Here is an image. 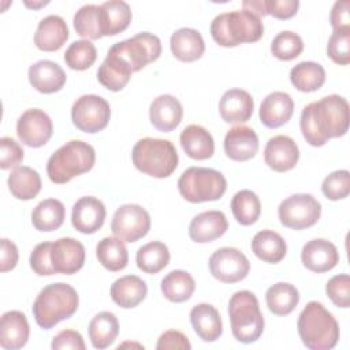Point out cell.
Wrapping results in <instances>:
<instances>
[{"label": "cell", "mask_w": 350, "mask_h": 350, "mask_svg": "<svg viewBox=\"0 0 350 350\" xmlns=\"http://www.w3.org/2000/svg\"><path fill=\"white\" fill-rule=\"evenodd\" d=\"M304 138L312 146H323L331 138L349 130V103L339 94H329L304 107L299 119Z\"/></svg>", "instance_id": "1"}, {"label": "cell", "mask_w": 350, "mask_h": 350, "mask_svg": "<svg viewBox=\"0 0 350 350\" xmlns=\"http://www.w3.org/2000/svg\"><path fill=\"white\" fill-rule=\"evenodd\" d=\"M79 297L77 290L63 282L45 286L34 299L33 316L37 325L51 329L60 321L70 319L78 309Z\"/></svg>", "instance_id": "2"}, {"label": "cell", "mask_w": 350, "mask_h": 350, "mask_svg": "<svg viewBox=\"0 0 350 350\" xmlns=\"http://www.w3.org/2000/svg\"><path fill=\"white\" fill-rule=\"evenodd\" d=\"M298 335L310 350H329L339 340V324L321 302L310 301L305 305L297 321Z\"/></svg>", "instance_id": "3"}, {"label": "cell", "mask_w": 350, "mask_h": 350, "mask_svg": "<svg viewBox=\"0 0 350 350\" xmlns=\"http://www.w3.org/2000/svg\"><path fill=\"white\" fill-rule=\"evenodd\" d=\"M264 34L260 16L246 10L219 14L211 23V36L216 44L232 48L243 42H256Z\"/></svg>", "instance_id": "4"}, {"label": "cell", "mask_w": 350, "mask_h": 350, "mask_svg": "<svg viewBox=\"0 0 350 350\" xmlns=\"http://www.w3.org/2000/svg\"><path fill=\"white\" fill-rule=\"evenodd\" d=\"M94 163V148L85 141L71 139L51 154L46 163V174L51 182L63 185L90 171Z\"/></svg>", "instance_id": "5"}, {"label": "cell", "mask_w": 350, "mask_h": 350, "mask_svg": "<svg viewBox=\"0 0 350 350\" xmlns=\"http://www.w3.org/2000/svg\"><path fill=\"white\" fill-rule=\"evenodd\" d=\"M131 159L138 171L157 179L168 178L179 163L178 152L171 141L150 137L135 142Z\"/></svg>", "instance_id": "6"}, {"label": "cell", "mask_w": 350, "mask_h": 350, "mask_svg": "<svg viewBox=\"0 0 350 350\" xmlns=\"http://www.w3.org/2000/svg\"><path fill=\"white\" fill-rule=\"evenodd\" d=\"M231 332L241 343H253L264 332V316L257 297L249 290L234 293L228 301Z\"/></svg>", "instance_id": "7"}, {"label": "cell", "mask_w": 350, "mask_h": 350, "mask_svg": "<svg viewBox=\"0 0 350 350\" xmlns=\"http://www.w3.org/2000/svg\"><path fill=\"white\" fill-rule=\"evenodd\" d=\"M178 190L186 201L193 204L216 201L226 193L227 180L217 170L190 167L179 176Z\"/></svg>", "instance_id": "8"}, {"label": "cell", "mask_w": 350, "mask_h": 350, "mask_svg": "<svg viewBox=\"0 0 350 350\" xmlns=\"http://www.w3.org/2000/svg\"><path fill=\"white\" fill-rule=\"evenodd\" d=\"M109 51L120 56L133 72L142 70L146 64L156 62L161 55V41L157 36L142 31L127 40L113 44Z\"/></svg>", "instance_id": "9"}, {"label": "cell", "mask_w": 350, "mask_h": 350, "mask_svg": "<svg viewBox=\"0 0 350 350\" xmlns=\"http://www.w3.org/2000/svg\"><path fill=\"white\" fill-rule=\"evenodd\" d=\"M321 216V204L306 193L293 194L278 206V217L282 226L291 230H305L314 226Z\"/></svg>", "instance_id": "10"}, {"label": "cell", "mask_w": 350, "mask_h": 350, "mask_svg": "<svg viewBox=\"0 0 350 350\" xmlns=\"http://www.w3.org/2000/svg\"><path fill=\"white\" fill-rule=\"evenodd\" d=\"M71 119L78 130L89 134L98 133L109 123V103L97 94H83L74 101Z\"/></svg>", "instance_id": "11"}, {"label": "cell", "mask_w": 350, "mask_h": 350, "mask_svg": "<svg viewBox=\"0 0 350 350\" xmlns=\"http://www.w3.org/2000/svg\"><path fill=\"white\" fill-rule=\"evenodd\" d=\"M150 224V215L145 208L137 204H124L115 211L111 230L124 242H137L149 232Z\"/></svg>", "instance_id": "12"}, {"label": "cell", "mask_w": 350, "mask_h": 350, "mask_svg": "<svg viewBox=\"0 0 350 350\" xmlns=\"http://www.w3.org/2000/svg\"><path fill=\"white\" fill-rule=\"evenodd\" d=\"M209 271L212 276L223 283H237L243 280L250 271L247 257L235 247H220L209 257Z\"/></svg>", "instance_id": "13"}, {"label": "cell", "mask_w": 350, "mask_h": 350, "mask_svg": "<svg viewBox=\"0 0 350 350\" xmlns=\"http://www.w3.org/2000/svg\"><path fill=\"white\" fill-rule=\"evenodd\" d=\"M16 134L21 142L26 146H44L53 134L52 119L42 109H26L16 122Z\"/></svg>", "instance_id": "14"}, {"label": "cell", "mask_w": 350, "mask_h": 350, "mask_svg": "<svg viewBox=\"0 0 350 350\" xmlns=\"http://www.w3.org/2000/svg\"><path fill=\"white\" fill-rule=\"evenodd\" d=\"M85 246L71 237H63L52 242L51 264L55 273L74 275L85 264Z\"/></svg>", "instance_id": "15"}, {"label": "cell", "mask_w": 350, "mask_h": 350, "mask_svg": "<svg viewBox=\"0 0 350 350\" xmlns=\"http://www.w3.org/2000/svg\"><path fill=\"white\" fill-rule=\"evenodd\" d=\"M105 216L107 211L103 201L93 196H85L72 205L71 223L82 234H94L103 227Z\"/></svg>", "instance_id": "16"}, {"label": "cell", "mask_w": 350, "mask_h": 350, "mask_svg": "<svg viewBox=\"0 0 350 350\" xmlns=\"http://www.w3.org/2000/svg\"><path fill=\"white\" fill-rule=\"evenodd\" d=\"M301 261L306 269L323 273L336 267L339 262V252L331 241L314 238L302 246Z\"/></svg>", "instance_id": "17"}, {"label": "cell", "mask_w": 350, "mask_h": 350, "mask_svg": "<svg viewBox=\"0 0 350 350\" xmlns=\"http://www.w3.org/2000/svg\"><path fill=\"white\" fill-rule=\"evenodd\" d=\"M298 159V145L288 135H275L268 139L264 148V161L271 170L276 172H286L293 170L297 165Z\"/></svg>", "instance_id": "18"}, {"label": "cell", "mask_w": 350, "mask_h": 350, "mask_svg": "<svg viewBox=\"0 0 350 350\" xmlns=\"http://www.w3.org/2000/svg\"><path fill=\"white\" fill-rule=\"evenodd\" d=\"M30 85L40 93L51 94L63 89L67 81L64 70L52 60H38L27 71Z\"/></svg>", "instance_id": "19"}, {"label": "cell", "mask_w": 350, "mask_h": 350, "mask_svg": "<svg viewBox=\"0 0 350 350\" xmlns=\"http://www.w3.org/2000/svg\"><path fill=\"white\" fill-rule=\"evenodd\" d=\"M183 107L180 101L171 94L157 96L149 107V119L154 129L163 133L175 130L182 122Z\"/></svg>", "instance_id": "20"}, {"label": "cell", "mask_w": 350, "mask_h": 350, "mask_svg": "<svg viewBox=\"0 0 350 350\" xmlns=\"http://www.w3.org/2000/svg\"><path fill=\"white\" fill-rule=\"evenodd\" d=\"M227 228L228 221L221 211H205L191 219L189 237L197 243H208L224 235Z\"/></svg>", "instance_id": "21"}, {"label": "cell", "mask_w": 350, "mask_h": 350, "mask_svg": "<svg viewBox=\"0 0 350 350\" xmlns=\"http://www.w3.org/2000/svg\"><path fill=\"white\" fill-rule=\"evenodd\" d=\"M224 152L234 161H247L258 152V137L252 127L235 126L224 137Z\"/></svg>", "instance_id": "22"}, {"label": "cell", "mask_w": 350, "mask_h": 350, "mask_svg": "<svg viewBox=\"0 0 350 350\" xmlns=\"http://www.w3.org/2000/svg\"><path fill=\"white\" fill-rule=\"evenodd\" d=\"M254 109V101L249 92L243 89H230L224 92L219 101V112L226 123L237 124L247 122Z\"/></svg>", "instance_id": "23"}, {"label": "cell", "mask_w": 350, "mask_h": 350, "mask_svg": "<svg viewBox=\"0 0 350 350\" xmlns=\"http://www.w3.org/2000/svg\"><path fill=\"white\" fill-rule=\"evenodd\" d=\"M294 112V101L286 92L269 93L260 105V122L268 129H278L286 124Z\"/></svg>", "instance_id": "24"}, {"label": "cell", "mask_w": 350, "mask_h": 350, "mask_svg": "<svg viewBox=\"0 0 350 350\" xmlns=\"http://www.w3.org/2000/svg\"><path fill=\"white\" fill-rule=\"evenodd\" d=\"M30 335V327L26 314L21 310H8L0 320V346L5 350H18L23 347Z\"/></svg>", "instance_id": "25"}, {"label": "cell", "mask_w": 350, "mask_h": 350, "mask_svg": "<svg viewBox=\"0 0 350 350\" xmlns=\"http://www.w3.org/2000/svg\"><path fill=\"white\" fill-rule=\"evenodd\" d=\"M68 27L64 19L59 15H48L42 18L34 33V44L45 52L59 51L68 40Z\"/></svg>", "instance_id": "26"}, {"label": "cell", "mask_w": 350, "mask_h": 350, "mask_svg": "<svg viewBox=\"0 0 350 350\" xmlns=\"http://www.w3.org/2000/svg\"><path fill=\"white\" fill-rule=\"evenodd\" d=\"M190 323L200 339L215 342L223 334V321L219 310L211 304H197L190 310Z\"/></svg>", "instance_id": "27"}, {"label": "cell", "mask_w": 350, "mask_h": 350, "mask_svg": "<svg viewBox=\"0 0 350 350\" xmlns=\"http://www.w3.org/2000/svg\"><path fill=\"white\" fill-rule=\"evenodd\" d=\"M172 55L180 62H196L205 52V42L201 33L191 27L175 30L170 38Z\"/></svg>", "instance_id": "28"}, {"label": "cell", "mask_w": 350, "mask_h": 350, "mask_svg": "<svg viewBox=\"0 0 350 350\" xmlns=\"http://www.w3.org/2000/svg\"><path fill=\"white\" fill-rule=\"evenodd\" d=\"M179 142L185 153L194 160H206L215 153V142L211 133L198 124L186 126L179 135Z\"/></svg>", "instance_id": "29"}, {"label": "cell", "mask_w": 350, "mask_h": 350, "mask_svg": "<svg viewBox=\"0 0 350 350\" xmlns=\"http://www.w3.org/2000/svg\"><path fill=\"white\" fill-rule=\"evenodd\" d=\"M148 294L146 283L137 275H126L116 279L111 286L112 301L123 309L138 306Z\"/></svg>", "instance_id": "30"}, {"label": "cell", "mask_w": 350, "mask_h": 350, "mask_svg": "<svg viewBox=\"0 0 350 350\" xmlns=\"http://www.w3.org/2000/svg\"><path fill=\"white\" fill-rule=\"evenodd\" d=\"M133 71L129 64L115 52H107V56L97 71L98 82L112 92L122 90L130 81Z\"/></svg>", "instance_id": "31"}, {"label": "cell", "mask_w": 350, "mask_h": 350, "mask_svg": "<svg viewBox=\"0 0 350 350\" xmlns=\"http://www.w3.org/2000/svg\"><path fill=\"white\" fill-rule=\"evenodd\" d=\"M252 252L264 262L278 264L286 257L287 245L276 231L261 230L252 239Z\"/></svg>", "instance_id": "32"}, {"label": "cell", "mask_w": 350, "mask_h": 350, "mask_svg": "<svg viewBox=\"0 0 350 350\" xmlns=\"http://www.w3.org/2000/svg\"><path fill=\"white\" fill-rule=\"evenodd\" d=\"M11 194L22 201L33 200L41 190L42 182L40 174L27 165H19L11 171L7 179Z\"/></svg>", "instance_id": "33"}, {"label": "cell", "mask_w": 350, "mask_h": 350, "mask_svg": "<svg viewBox=\"0 0 350 350\" xmlns=\"http://www.w3.org/2000/svg\"><path fill=\"white\" fill-rule=\"evenodd\" d=\"M66 216V208L62 201L56 198L42 200L31 212V223L36 230L41 232H51L57 230Z\"/></svg>", "instance_id": "34"}, {"label": "cell", "mask_w": 350, "mask_h": 350, "mask_svg": "<svg viewBox=\"0 0 350 350\" xmlns=\"http://www.w3.org/2000/svg\"><path fill=\"white\" fill-rule=\"evenodd\" d=\"M96 256L98 262L111 272L124 269L129 262V252L124 241L118 237L103 238L96 246Z\"/></svg>", "instance_id": "35"}, {"label": "cell", "mask_w": 350, "mask_h": 350, "mask_svg": "<svg viewBox=\"0 0 350 350\" xmlns=\"http://www.w3.org/2000/svg\"><path fill=\"white\" fill-rule=\"evenodd\" d=\"M119 334V321L112 312H100L89 323V339L94 349L109 347Z\"/></svg>", "instance_id": "36"}, {"label": "cell", "mask_w": 350, "mask_h": 350, "mask_svg": "<svg viewBox=\"0 0 350 350\" xmlns=\"http://www.w3.org/2000/svg\"><path fill=\"white\" fill-rule=\"evenodd\" d=\"M265 302L276 316L290 314L299 302V291L295 286L286 282H279L271 286L265 293Z\"/></svg>", "instance_id": "37"}, {"label": "cell", "mask_w": 350, "mask_h": 350, "mask_svg": "<svg viewBox=\"0 0 350 350\" xmlns=\"http://www.w3.org/2000/svg\"><path fill=\"white\" fill-rule=\"evenodd\" d=\"M160 288L168 301L180 304L191 298L196 290V282L189 272L174 269L163 278Z\"/></svg>", "instance_id": "38"}, {"label": "cell", "mask_w": 350, "mask_h": 350, "mask_svg": "<svg viewBox=\"0 0 350 350\" xmlns=\"http://www.w3.org/2000/svg\"><path fill=\"white\" fill-rule=\"evenodd\" d=\"M290 81L299 92H314L324 85L325 70L316 62H299L290 70Z\"/></svg>", "instance_id": "39"}, {"label": "cell", "mask_w": 350, "mask_h": 350, "mask_svg": "<svg viewBox=\"0 0 350 350\" xmlns=\"http://www.w3.org/2000/svg\"><path fill=\"white\" fill-rule=\"evenodd\" d=\"M103 12V34L116 36L131 22V8L123 0H109L100 4Z\"/></svg>", "instance_id": "40"}, {"label": "cell", "mask_w": 350, "mask_h": 350, "mask_svg": "<svg viewBox=\"0 0 350 350\" xmlns=\"http://www.w3.org/2000/svg\"><path fill=\"white\" fill-rule=\"evenodd\" d=\"M170 257V250L165 243L160 241H152L137 250L135 261L137 267L142 272L154 275L168 265Z\"/></svg>", "instance_id": "41"}, {"label": "cell", "mask_w": 350, "mask_h": 350, "mask_svg": "<svg viewBox=\"0 0 350 350\" xmlns=\"http://www.w3.org/2000/svg\"><path fill=\"white\" fill-rule=\"evenodd\" d=\"M74 29L78 36L86 40H98L103 34V12L96 4L82 5L74 15Z\"/></svg>", "instance_id": "42"}, {"label": "cell", "mask_w": 350, "mask_h": 350, "mask_svg": "<svg viewBox=\"0 0 350 350\" xmlns=\"http://www.w3.org/2000/svg\"><path fill=\"white\" fill-rule=\"evenodd\" d=\"M231 211L239 224L252 226L261 215V201L254 191L243 189L231 198Z\"/></svg>", "instance_id": "43"}, {"label": "cell", "mask_w": 350, "mask_h": 350, "mask_svg": "<svg viewBox=\"0 0 350 350\" xmlns=\"http://www.w3.org/2000/svg\"><path fill=\"white\" fill-rule=\"evenodd\" d=\"M71 70L83 71L93 66L97 59V49L89 40H78L70 44L63 56Z\"/></svg>", "instance_id": "44"}, {"label": "cell", "mask_w": 350, "mask_h": 350, "mask_svg": "<svg viewBox=\"0 0 350 350\" xmlns=\"http://www.w3.org/2000/svg\"><path fill=\"white\" fill-rule=\"evenodd\" d=\"M304 51V41L299 34L283 30L278 33L271 42L272 55L283 62H290L301 55Z\"/></svg>", "instance_id": "45"}, {"label": "cell", "mask_w": 350, "mask_h": 350, "mask_svg": "<svg viewBox=\"0 0 350 350\" xmlns=\"http://www.w3.org/2000/svg\"><path fill=\"white\" fill-rule=\"evenodd\" d=\"M327 55L336 64L346 66L350 63V27L332 31L327 44Z\"/></svg>", "instance_id": "46"}, {"label": "cell", "mask_w": 350, "mask_h": 350, "mask_svg": "<svg viewBox=\"0 0 350 350\" xmlns=\"http://www.w3.org/2000/svg\"><path fill=\"white\" fill-rule=\"evenodd\" d=\"M323 194L331 200H343L350 193V172L347 170H336L327 175L321 183Z\"/></svg>", "instance_id": "47"}, {"label": "cell", "mask_w": 350, "mask_h": 350, "mask_svg": "<svg viewBox=\"0 0 350 350\" xmlns=\"http://www.w3.org/2000/svg\"><path fill=\"white\" fill-rule=\"evenodd\" d=\"M325 293L332 304L338 308H349L350 305V278L347 273L332 276L325 284Z\"/></svg>", "instance_id": "48"}, {"label": "cell", "mask_w": 350, "mask_h": 350, "mask_svg": "<svg viewBox=\"0 0 350 350\" xmlns=\"http://www.w3.org/2000/svg\"><path fill=\"white\" fill-rule=\"evenodd\" d=\"M51 246L52 242H41L36 245L30 254V267L33 272L38 276L55 275L51 264Z\"/></svg>", "instance_id": "49"}, {"label": "cell", "mask_w": 350, "mask_h": 350, "mask_svg": "<svg viewBox=\"0 0 350 350\" xmlns=\"http://www.w3.org/2000/svg\"><path fill=\"white\" fill-rule=\"evenodd\" d=\"M22 146L11 137L0 138V168H16L23 160Z\"/></svg>", "instance_id": "50"}, {"label": "cell", "mask_w": 350, "mask_h": 350, "mask_svg": "<svg viewBox=\"0 0 350 350\" xmlns=\"http://www.w3.org/2000/svg\"><path fill=\"white\" fill-rule=\"evenodd\" d=\"M267 15H272L276 19L293 18L299 7L298 0H264Z\"/></svg>", "instance_id": "51"}, {"label": "cell", "mask_w": 350, "mask_h": 350, "mask_svg": "<svg viewBox=\"0 0 350 350\" xmlns=\"http://www.w3.org/2000/svg\"><path fill=\"white\" fill-rule=\"evenodd\" d=\"M51 347L53 350H63V349L85 350L86 345L83 342L82 335L78 331H75V329H63L52 338Z\"/></svg>", "instance_id": "52"}, {"label": "cell", "mask_w": 350, "mask_h": 350, "mask_svg": "<svg viewBox=\"0 0 350 350\" xmlns=\"http://www.w3.org/2000/svg\"><path fill=\"white\" fill-rule=\"evenodd\" d=\"M156 349L157 350H168V349L189 350L191 349V345L183 332L176 329H168L159 336Z\"/></svg>", "instance_id": "53"}, {"label": "cell", "mask_w": 350, "mask_h": 350, "mask_svg": "<svg viewBox=\"0 0 350 350\" xmlns=\"http://www.w3.org/2000/svg\"><path fill=\"white\" fill-rule=\"evenodd\" d=\"M19 260V252L16 245L7 239L1 238V252H0V271L8 272L14 269Z\"/></svg>", "instance_id": "54"}, {"label": "cell", "mask_w": 350, "mask_h": 350, "mask_svg": "<svg viewBox=\"0 0 350 350\" xmlns=\"http://www.w3.org/2000/svg\"><path fill=\"white\" fill-rule=\"evenodd\" d=\"M350 1L349 0H340L334 3L329 14V22L334 30L340 27H350Z\"/></svg>", "instance_id": "55"}, {"label": "cell", "mask_w": 350, "mask_h": 350, "mask_svg": "<svg viewBox=\"0 0 350 350\" xmlns=\"http://www.w3.org/2000/svg\"><path fill=\"white\" fill-rule=\"evenodd\" d=\"M48 1H40V3H29V1H25V5L27 7H31V8H38V7H42V5H46Z\"/></svg>", "instance_id": "56"}]
</instances>
